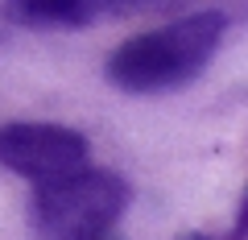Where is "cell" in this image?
Masks as SVG:
<instances>
[{
  "mask_svg": "<svg viewBox=\"0 0 248 240\" xmlns=\"http://www.w3.org/2000/svg\"><path fill=\"white\" fill-rule=\"evenodd\" d=\"M223 37V13H190L161 29L128 37L108 58V79L133 96H157V91L186 87L203 75V66L215 58Z\"/></svg>",
  "mask_w": 248,
  "mask_h": 240,
  "instance_id": "obj_1",
  "label": "cell"
},
{
  "mask_svg": "<svg viewBox=\"0 0 248 240\" xmlns=\"http://www.w3.org/2000/svg\"><path fill=\"white\" fill-rule=\"evenodd\" d=\"M128 199L133 191L116 170L79 166L37 182L29 199V232L33 240H104Z\"/></svg>",
  "mask_w": 248,
  "mask_h": 240,
  "instance_id": "obj_2",
  "label": "cell"
},
{
  "mask_svg": "<svg viewBox=\"0 0 248 240\" xmlns=\"http://www.w3.org/2000/svg\"><path fill=\"white\" fill-rule=\"evenodd\" d=\"M87 137L66 125H46V120H13L0 125V166L29 182L71 174L87 166Z\"/></svg>",
  "mask_w": 248,
  "mask_h": 240,
  "instance_id": "obj_3",
  "label": "cell"
},
{
  "mask_svg": "<svg viewBox=\"0 0 248 240\" xmlns=\"http://www.w3.org/2000/svg\"><path fill=\"white\" fill-rule=\"evenodd\" d=\"M9 21L25 29H83L104 17L99 0H4Z\"/></svg>",
  "mask_w": 248,
  "mask_h": 240,
  "instance_id": "obj_4",
  "label": "cell"
},
{
  "mask_svg": "<svg viewBox=\"0 0 248 240\" xmlns=\"http://www.w3.org/2000/svg\"><path fill=\"white\" fill-rule=\"evenodd\" d=\"M104 4V17H137V13H161L174 9L182 0H99Z\"/></svg>",
  "mask_w": 248,
  "mask_h": 240,
  "instance_id": "obj_5",
  "label": "cell"
},
{
  "mask_svg": "<svg viewBox=\"0 0 248 240\" xmlns=\"http://www.w3.org/2000/svg\"><path fill=\"white\" fill-rule=\"evenodd\" d=\"M228 240H248V199H244V207H240V220H236V228H232Z\"/></svg>",
  "mask_w": 248,
  "mask_h": 240,
  "instance_id": "obj_6",
  "label": "cell"
},
{
  "mask_svg": "<svg viewBox=\"0 0 248 240\" xmlns=\"http://www.w3.org/2000/svg\"><path fill=\"white\" fill-rule=\"evenodd\" d=\"M182 240H211V236H203V232H186Z\"/></svg>",
  "mask_w": 248,
  "mask_h": 240,
  "instance_id": "obj_7",
  "label": "cell"
}]
</instances>
